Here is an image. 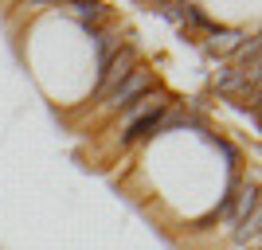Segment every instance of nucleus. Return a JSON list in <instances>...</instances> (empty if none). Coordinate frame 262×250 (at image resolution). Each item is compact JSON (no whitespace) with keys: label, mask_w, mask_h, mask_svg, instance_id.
I'll list each match as a JSON object with an SVG mask.
<instances>
[{"label":"nucleus","mask_w":262,"mask_h":250,"mask_svg":"<svg viewBox=\"0 0 262 250\" xmlns=\"http://www.w3.org/2000/svg\"><path fill=\"white\" fill-rule=\"evenodd\" d=\"M149 82H153V75H149L145 66H133L129 75L121 78V86L114 90V94H106V106H110V109H121V106H129L133 98H141V94H145V86H149Z\"/></svg>","instance_id":"2"},{"label":"nucleus","mask_w":262,"mask_h":250,"mask_svg":"<svg viewBox=\"0 0 262 250\" xmlns=\"http://www.w3.org/2000/svg\"><path fill=\"white\" fill-rule=\"evenodd\" d=\"M133 66H137V51H133V47H118V51H114V59L102 66V82H98V94H102V98H106V94H114V90L121 86V78L129 75Z\"/></svg>","instance_id":"1"},{"label":"nucleus","mask_w":262,"mask_h":250,"mask_svg":"<svg viewBox=\"0 0 262 250\" xmlns=\"http://www.w3.org/2000/svg\"><path fill=\"white\" fill-rule=\"evenodd\" d=\"M243 47V35L239 32H211V51L227 55V51H239Z\"/></svg>","instance_id":"6"},{"label":"nucleus","mask_w":262,"mask_h":250,"mask_svg":"<svg viewBox=\"0 0 262 250\" xmlns=\"http://www.w3.org/2000/svg\"><path fill=\"white\" fill-rule=\"evenodd\" d=\"M215 90H223V94H243V90H247V75L235 71V66H223V71L215 75Z\"/></svg>","instance_id":"4"},{"label":"nucleus","mask_w":262,"mask_h":250,"mask_svg":"<svg viewBox=\"0 0 262 250\" xmlns=\"http://www.w3.org/2000/svg\"><path fill=\"white\" fill-rule=\"evenodd\" d=\"M254 211H258V188L247 184V188L239 192V203H235V211H231V223H235V227H243V223H247V215H254Z\"/></svg>","instance_id":"3"},{"label":"nucleus","mask_w":262,"mask_h":250,"mask_svg":"<svg viewBox=\"0 0 262 250\" xmlns=\"http://www.w3.org/2000/svg\"><path fill=\"white\" fill-rule=\"evenodd\" d=\"M71 8H75L82 20H98L102 16V4H71Z\"/></svg>","instance_id":"8"},{"label":"nucleus","mask_w":262,"mask_h":250,"mask_svg":"<svg viewBox=\"0 0 262 250\" xmlns=\"http://www.w3.org/2000/svg\"><path fill=\"white\" fill-rule=\"evenodd\" d=\"M254 235H258V211H254V215L235 231V242H247V239H254Z\"/></svg>","instance_id":"7"},{"label":"nucleus","mask_w":262,"mask_h":250,"mask_svg":"<svg viewBox=\"0 0 262 250\" xmlns=\"http://www.w3.org/2000/svg\"><path fill=\"white\" fill-rule=\"evenodd\" d=\"M157 125H161V113H149V118H137L129 125V129L121 133V141H137V137H149V133L157 129Z\"/></svg>","instance_id":"5"}]
</instances>
